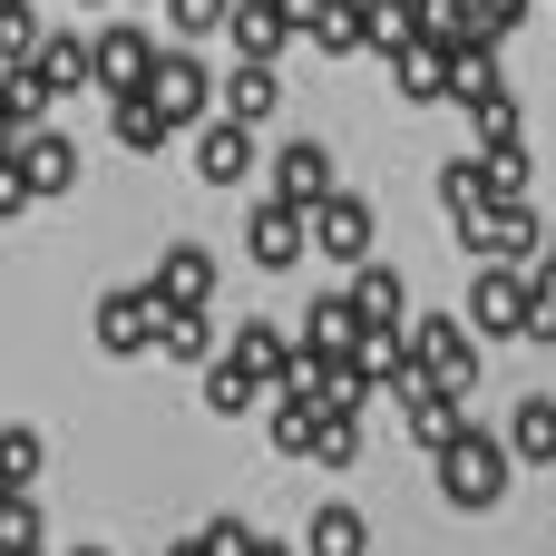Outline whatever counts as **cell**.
I'll use <instances>...</instances> for the list:
<instances>
[{"label": "cell", "instance_id": "cell-20", "mask_svg": "<svg viewBox=\"0 0 556 556\" xmlns=\"http://www.w3.org/2000/svg\"><path fill=\"white\" fill-rule=\"evenodd\" d=\"M274 108H283V78H274V59H235V78H225V117L264 127Z\"/></svg>", "mask_w": 556, "mask_h": 556}, {"label": "cell", "instance_id": "cell-40", "mask_svg": "<svg viewBox=\"0 0 556 556\" xmlns=\"http://www.w3.org/2000/svg\"><path fill=\"white\" fill-rule=\"evenodd\" d=\"M166 556H215V547H205V538H186V547H166Z\"/></svg>", "mask_w": 556, "mask_h": 556}, {"label": "cell", "instance_id": "cell-9", "mask_svg": "<svg viewBox=\"0 0 556 556\" xmlns=\"http://www.w3.org/2000/svg\"><path fill=\"white\" fill-rule=\"evenodd\" d=\"M391 78H401V98H410V108H440V98H459V59H450L430 29H420L410 49H391Z\"/></svg>", "mask_w": 556, "mask_h": 556}, {"label": "cell", "instance_id": "cell-19", "mask_svg": "<svg viewBox=\"0 0 556 556\" xmlns=\"http://www.w3.org/2000/svg\"><path fill=\"white\" fill-rule=\"evenodd\" d=\"M39 68H49L59 98H78V88L98 78V39H88V29H49V39H39Z\"/></svg>", "mask_w": 556, "mask_h": 556}, {"label": "cell", "instance_id": "cell-29", "mask_svg": "<svg viewBox=\"0 0 556 556\" xmlns=\"http://www.w3.org/2000/svg\"><path fill=\"white\" fill-rule=\"evenodd\" d=\"M469 127H479V147H508V137H518V88L498 78L489 98H469Z\"/></svg>", "mask_w": 556, "mask_h": 556}, {"label": "cell", "instance_id": "cell-15", "mask_svg": "<svg viewBox=\"0 0 556 556\" xmlns=\"http://www.w3.org/2000/svg\"><path fill=\"white\" fill-rule=\"evenodd\" d=\"M225 39H235V59H283V39H303V29H293V10H283V0H235Z\"/></svg>", "mask_w": 556, "mask_h": 556}, {"label": "cell", "instance_id": "cell-39", "mask_svg": "<svg viewBox=\"0 0 556 556\" xmlns=\"http://www.w3.org/2000/svg\"><path fill=\"white\" fill-rule=\"evenodd\" d=\"M254 556H303V547H283V538H264V547H254Z\"/></svg>", "mask_w": 556, "mask_h": 556}, {"label": "cell", "instance_id": "cell-35", "mask_svg": "<svg viewBox=\"0 0 556 556\" xmlns=\"http://www.w3.org/2000/svg\"><path fill=\"white\" fill-rule=\"evenodd\" d=\"M0 528H10V547H39V498H29V489H10V508H0Z\"/></svg>", "mask_w": 556, "mask_h": 556}, {"label": "cell", "instance_id": "cell-6", "mask_svg": "<svg viewBox=\"0 0 556 556\" xmlns=\"http://www.w3.org/2000/svg\"><path fill=\"white\" fill-rule=\"evenodd\" d=\"M147 88H156V108H166V117H176V127H205V117H215V108H225V88H215V78H205V59H195V49H186V39H176V49H166V59H156V78H147Z\"/></svg>", "mask_w": 556, "mask_h": 556}, {"label": "cell", "instance_id": "cell-23", "mask_svg": "<svg viewBox=\"0 0 556 556\" xmlns=\"http://www.w3.org/2000/svg\"><path fill=\"white\" fill-rule=\"evenodd\" d=\"M156 352L166 362H215V323H205V303H166V332H156Z\"/></svg>", "mask_w": 556, "mask_h": 556}, {"label": "cell", "instance_id": "cell-32", "mask_svg": "<svg viewBox=\"0 0 556 556\" xmlns=\"http://www.w3.org/2000/svg\"><path fill=\"white\" fill-rule=\"evenodd\" d=\"M235 20V0H166V29L176 39H205V29H225Z\"/></svg>", "mask_w": 556, "mask_h": 556}, {"label": "cell", "instance_id": "cell-11", "mask_svg": "<svg viewBox=\"0 0 556 556\" xmlns=\"http://www.w3.org/2000/svg\"><path fill=\"white\" fill-rule=\"evenodd\" d=\"M10 176H20L29 195H68V186H78V147L49 137V127H29V137H10Z\"/></svg>", "mask_w": 556, "mask_h": 556}, {"label": "cell", "instance_id": "cell-4", "mask_svg": "<svg viewBox=\"0 0 556 556\" xmlns=\"http://www.w3.org/2000/svg\"><path fill=\"white\" fill-rule=\"evenodd\" d=\"M371 235H381V215H371L352 186H332V195L313 205V264H371Z\"/></svg>", "mask_w": 556, "mask_h": 556}, {"label": "cell", "instance_id": "cell-22", "mask_svg": "<svg viewBox=\"0 0 556 556\" xmlns=\"http://www.w3.org/2000/svg\"><path fill=\"white\" fill-rule=\"evenodd\" d=\"M108 127H117V147H137V156H156V147H166V137H176V117H166V108H156V88H127V98H117V117H108Z\"/></svg>", "mask_w": 556, "mask_h": 556}, {"label": "cell", "instance_id": "cell-43", "mask_svg": "<svg viewBox=\"0 0 556 556\" xmlns=\"http://www.w3.org/2000/svg\"><path fill=\"white\" fill-rule=\"evenodd\" d=\"M78 10H108V0H78Z\"/></svg>", "mask_w": 556, "mask_h": 556}, {"label": "cell", "instance_id": "cell-33", "mask_svg": "<svg viewBox=\"0 0 556 556\" xmlns=\"http://www.w3.org/2000/svg\"><path fill=\"white\" fill-rule=\"evenodd\" d=\"M489 88H498V39L459 49V108H469V98H489Z\"/></svg>", "mask_w": 556, "mask_h": 556}, {"label": "cell", "instance_id": "cell-5", "mask_svg": "<svg viewBox=\"0 0 556 556\" xmlns=\"http://www.w3.org/2000/svg\"><path fill=\"white\" fill-rule=\"evenodd\" d=\"M244 254H254L264 274H293V264H313V215H303V205H283V195H264V205L244 215Z\"/></svg>", "mask_w": 556, "mask_h": 556}, {"label": "cell", "instance_id": "cell-10", "mask_svg": "<svg viewBox=\"0 0 556 556\" xmlns=\"http://www.w3.org/2000/svg\"><path fill=\"white\" fill-rule=\"evenodd\" d=\"M195 176H205V186H244V176H254V127L215 108V117L195 127Z\"/></svg>", "mask_w": 556, "mask_h": 556}, {"label": "cell", "instance_id": "cell-38", "mask_svg": "<svg viewBox=\"0 0 556 556\" xmlns=\"http://www.w3.org/2000/svg\"><path fill=\"white\" fill-rule=\"evenodd\" d=\"M283 10H293V29H303V39H313V20H323V10H332V0H283Z\"/></svg>", "mask_w": 556, "mask_h": 556}, {"label": "cell", "instance_id": "cell-13", "mask_svg": "<svg viewBox=\"0 0 556 556\" xmlns=\"http://www.w3.org/2000/svg\"><path fill=\"white\" fill-rule=\"evenodd\" d=\"M156 59H166V49H156V29H98V88H108V98L147 88V78H156Z\"/></svg>", "mask_w": 556, "mask_h": 556}, {"label": "cell", "instance_id": "cell-17", "mask_svg": "<svg viewBox=\"0 0 556 556\" xmlns=\"http://www.w3.org/2000/svg\"><path fill=\"white\" fill-rule=\"evenodd\" d=\"M352 303H362V323H371V332H401V313H410L401 264H352Z\"/></svg>", "mask_w": 556, "mask_h": 556}, {"label": "cell", "instance_id": "cell-3", "mask_svg": "<svg viewBox=\"0 0 556 556\" xmlns=\"http://www.w3.org/2000/svg\"><path fill=\"white\" fill-rule=\"evenodd\" d=\"M156 332H166V293H156V283H127V293L98 303V352H108V362L156 352Z\"/></svg>", "mask_w": 556, "mask_h": 556}, {"label": "cell", "instance_id": "cell-26", "mask_svg": "<svg viewBox=\"0 0 556 556\" xmlns=\"http://www.w3.org/2000/svg\"><path fill=\"white\" fill-rule=\"evenodd\" d=\"M371 547V528H362V508H342V498H323L313 508V538H303V556H362Z\"/></svg>", "mask_w": 556, "mask_h": 556}, {"label": "cell", "instance_id": "cell-7", "mask_svg": "<svg viewBox=\"0 0 556 556\" xmlns=\"http://www.w3.org/2000/svg\"><path fill=\"white\" fill-rule=\"evenodd\" d=\"M410 342H420V362H430V371H440L459 401L479 391V342H489L479 323H459V313H430V323H410Z\"/></svg>", "mask_w": 556, "mask_h": 556}, {"label": "cell", "instance_id": "cell-34", "mask_svg": "<svg viewBox=\"0 0 556 556\" xmlns=\"http://www.w3.org/2000/svg\"><path fill=\"white\" fill-rule=\"evenodd\" d=\"M205 547H215V556H254L264 538H254V518H235V508H225V518H205Z\"/></svg>", "mask_w": 556, "mask_h": 556}, {"label": "cell", "instance_id": "cell-21", "mask_svg": "<svg viewBox=\"0 0 556 556\" xmlns=\"http://www.w3.org/2000/svg\"><path fill=\"white\" fill-rule=\"evenodd\" d=\"M156 293L166 303H215V254L205 244H166L156 254Z\"/></svg>", "mask_w": 556, "mask_h": 556}, {"label": "cell", "instance_id": "cell-41", "mask_svg": "<svg viewBox=\"0 0 556 556\" xmlns=\"http://www.w3.org/2000/svg\"><path fill=\"white\" fill-rule=\"evenodd\" d=\"M547 264H556V225H547Z\"/></svg>", "mask_w": 556, "mask_h": 556}, {"label": "cell", "instance_id": "cell-16", "mask_svg": "<svg viewBox=\"0 0 556 556\" xmlns=\"http://www.w3.org/2000/svg\"><path fill=\"white\" fill-rule=\"evenodd\" d=\"M489 205H498V195H489V156H450V166H440V215H450V235H469Z\"/></svg>", "mask_w": 556, "mask_h": 556}, {"label": "cell", "instance_id": "cell-25", "mask_svg": "<svg viewBox=\"0 0 556 556\" xmlns=\"http://www.w3.org/2000/svg\"><path fill=\"white\" fill-rule=\"evenodd\" d=\"M508 450H518L528 469H547V459H556V401H547V391L508 410Z\"/></svg>", "mask_w": 556, "mask_h": 556}, {"label": "cell", "instance_id": "cell-27", "mask_svg": "<svg viewBox=\"0 0 556 556\" xmlns=\"http://www.w3.org/2000/svg\"><path fill=\"white\" fill-rule=\"evenodd\" d=\"M313 49H323V59H352V49H371V0H332V10L313 20Z\"/></svg>", "mask_w": 556, "mask_h": 556}, {"label": "cell", "instance_id": "cell-2", "mask_svg": "<svg viewBox=\"0 0 556 556\" xmlns=\"http://www.w3.org/2000/svg\"><path fill=\"white\" fill-rule=\"evenodd\" d=\"M528 313H538V264H479L469 274V323L489 342H528Z\"/></svg>", "mask_w": 556, "mask_h": 556}, {"label": "cell", "instance_id": "cell-18", "mask_svg": "<svg viewBox=\"0 0 556 556\" xmlns=\"http://www.w3.org/2000/svg\"><path fill=\"white\" fill-rule=\"evenodd\" d=\"M323 420H332V401L293 381V391L274 401V450H283V459H313V440H323Z\"/></svg>", "mask_w": 556, "mask_h": 556}, {"label": "cell", "instance_id": "cell-30", "mask_svg": "<svg viewBox=\"0 0 556 556\" xmlns=\"http://www.w3.org/2000/svg\"><path fill=\"white\" fill-rule=\"evenodd\" d=\"M313 459H323V469H352V459H362V410H332L323 440H313Z\"/></svg>", "mask_w": 556, "mask_h": 556}, {"label": "cell", "instance_id": "cell-1", "mask_svg": "<svg viewBox=\"0 0 556 556\" xmlns=\"http://www.w3.org/2000/svg\"><path fill=\"white\" fill-rule=\"evenodd\" d=\"M508 469H518V450H508V440H489V430H459V440L440 450V498L479 518V508H498V498H508Z\"/></svg>", "mask_w": 556, "mask_h": 556}, {"label": "cell", "instance_id": "cell-8", "mask_svg": "<svg viewBox=\"0 0 556 556\" xmlns=\"http://www.w3.org/2000/svg\"><path fill=\"white\" fill-rule=\"evenodd\" d=\"M235 362H244L264 391H293V381H303V332H283V323H235Z\"/></svg>", "mask_w": 556, "mask_h": 556}, {"label": "cell", "instance_id": "cell-12", "mask_svg": "<svg viewBox=\"0 0 556 556\" xmlns=\"http://www.w3.org/2000/svg\"><path fill=\"white\" fill-rule=\"evenodd\" d=\"M362 342H371L362 303H352V293H313V313H303V352H313V362H352Z\"/></svg>", "mask_w": 556, "mask_h": 556}, {"label": "cell", "instance_id": "cell-42", "mask_svg": "<svg viewBox=\"0 0 556 556\" xmlns=\"http://www.w3.org/2000/svg\"><path fill=\"white\" fill-rule=\"evenodd\" d=\"M68 556H108V547H68Z\"/></svg>", "mask_w": 556, "mask_h": 556}, {"label": "cell", "instance_id": "cell-28", "mask_svg": "<svg viewBox=\"0 0 556 556\" xmlns=\"http://www.w3.org/2000/svg\"><path fill=\"white\" fill-rule=\"evenodd\" d=\"M479 156H489V195H498V205H528V186H538V166H528V147L508 137V147H479Z\"/></svg>", "mask_w": 556, "mask_h": 556}, {"label": "cell", "instance_id": "cell-24", "mask_svg": "<svg viewBox=\"0 0 556 556\" xmlns=\"http://www.w3.org/2000/svg\"><path fill=\"white\" fill-rule=\"evenodd\" d=\"M254 401H264V381H254L235 352H215V362H205V410H215V420H244Z\"/></svg>", "mask_w": 556, "mask_h": 556}, {"label": "cell", "instance_id": "cell-44", "mask_svg": "<svg viewBox=\"0 0 556 556\" xmlns=\"http://www.w3.org/2000/svg\"><path fill=\"white\" fill-rule=\"evenodd\" d=\"M10 556H39V547H10Z\"/></svg>", "mask_w": 556, "mask_h": 556}, {"label": "cell", "instance_id": "cell-37", "mask_svg": "<svg viewBox=\"0 0 556 556\" xmlns=\"http://www.w3.org/2000/svg\"><path fill=\"white\" fill-rule=\"evenodd\" d=\"M39 479V430H10V489Z\"/></svg>", "mask_w": 556, "mask_h": 556}, {"label": "cell", "instance_id": "cell-31", "mask_svg": "<svg viewBox=\"0 0 556 556\" xmlns=\"http://www.w3.org/2000/svg\"><path fill=\"white\" fill-rule=\"evenodd\" d=\"M39 39H49L39 10H29V0H0V49H10V59H39Z\"/></svg>", "mask_w": 556, "mask_h": 556}, {"label": "cell", "instance_id": "cell-36", "mask_svg": "<svg viewBox=\"0 0 556 556\" xmlns=\"http://www.w3.org/2000/svg\"><path fill=\"white\" fill-rule=\"evenodd\" d=\"M528 10H538V0H479V39H508Z\"/></svg>", "mask_w": 556, "mask_h": 556}, {"label": "cell", "instance_id": "cell-14", "mask_svg": "<svg viewBox=\"0 0 556 556\" xmlns=\"http://www.w3.org/2000/svg\"><path fill=\"white\" fill-rule=\"evenodd\" d=\"M274 195H283V205H303V215H313V205H323V195H332V147H323V137H293V147H283V156H274Z\"/></svg>", "mask_w": 556, "mask_h": 556}]
</instances>
